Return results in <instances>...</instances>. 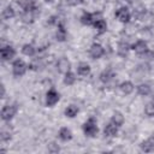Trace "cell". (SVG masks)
<instances>
[{
  "label": "cell",
  "mask_w": 154,
  "mask_h": 154,
  "mask_svg": "<svg viewBox=\"0 0 154 154\" xmlns=\"http://www.w3.org/2000/svg\"><path fill=\"white\" fill-rule=\"evenodd\" d=\"M141 149H142L143 152H146V153L153 152V150H154V138L150 137V138L143 141V142L141 143Z\"/></svg>",
  "instance_id": "cell-15"
},
{
  "label": "cell",
  "mask_w": 154,
  "mask_h": 154,
  "mask_svg": "<svg viewBox=\"0 0 154 154\" xmlns=\"http://www.w3.org/2000/svg\"><path fill=\"white\" fill-rule=\"evenodd\" d=\"M117 132H118V126L116 124H113L112 122L108 123L103 129V134L106 137H114L117 135Z\"/></svg>",
  "instance_id": "cell-11"
},
{
  "label": "cell",
  "mask_w": 154,
  "mask_h": 154,
  "mask_svg": "<svg viewBox=\"0 0 154 154\" xmlns=\"http://www.w3.org/2000/svg\"><path fill=\"white\" fill-rule=\"evenodd\" d=\"M132 49H134V51H135L137 54H140V55L146 54V53L148 52V46H147V42H144L143 40H138L136 43H134Z\"/></svg>",
  "instance_id": "cell-9"
},
{
  "label": "cell",
  "mask_w": 154,
  "mask_h": 154,
  "mask_svg": "<svg viewBox=\"0 0 154 154\" xmlns=\"http://www.w3.org/2000/svg\"><path fill=\"white\" fill-rule=\"evenodd\" d=\"M96 19H97L96 18V14L95 13H90V12H84L81 16V22L84 25H93Z\"/></svg>",
  "instance_id": "cell-10"
},
{
  "label": "cell",
  "mask_w": 154,
  "mask_h": 154,
  "mask_svg": "<svg viewBox=\"0 0 154 154\" xmlns=\"http://www.w3.org/2000/svg\"><path fill=\"white\" fill-rule=\"evenodd\" d=\"M18 5L24 10V11H34L36 10L35 1L34 0H18Z\"/></svg>",
  "instance_id": "cell-12"
},
{
  "label": "cell",
  "mask_w": 154,
  "mask_h": 154,
  "mask_svg": "<svg viewBox=\"0 0 154 154\" xmlns=\"http://www.w3.org/2000/svg\"><path fill=\"white\" fill-rule=\"evenodd\" d=\"M89 54L93 59H99L105 54V49L100 43H93L89 49Z\"/></svg>",
  "instance_id": "cell-6"
},
{
  "label": "cell",
  "mask_w": 154,
  "mask_h": 154,
  "mask_svg": "<svg viewBox=\"0 0 154 154\" xmlns=\"http://www.w3.org/2000/svg\"><path fill=\"white\" fill-rule=\"evenodd\" d=\"M129 51H130V46L128 42H124V41L119 42V45H118V54L119 55L125 57L129 53Z\"/></svg>",
  "instance_id": "cell-21"
},
{
  "label": "cell",
  "mask_w": 154,
  "mask_h": 154,
  "mask_svg": "<svg viewBox=\"0 0 154 154\" xmlns=\"http://www.w3.org/2000/svg\"><path fill=\"white\" fill-rule=\"evenodd\" d=\"M144 113H146L148 117H154V101L146 105V107H144Z\"/></svg>",
  "instance_id": "cell-28"
},
{
  "label": "cell",
  "mask_w": 154,
  "mask_h": 154,
  "mask_svg": "<svg viewBox=\"0 0 154 154\" xmlns=\"http://www.w3.org/2000/svg\"><path fill=\"white\" fill-rule=\"evenodd\" d=\"M59 150H60V148H59V146L57 143H51L48 146V152L49 153H58Z\"/></svg>",
  "instance_id": "cell-31"
},
{
  "label": "cell",
  "mask_w": 154,
  "mask_h": 154,
  "mask_svg": "<svg viewBox=\"0 0 154 154\" xmlns=\"http://www.w3.org/2000/svg\"><path fill=\"white\" fill-rule=\"evenodd\" d=\"M14 10L11 7V6H7L4 11H2V18L4 19H11V18H13L14 17Z\"/></svg>",
  "instance_id": "cell-26"
},
{
  "label": "cell",
  "mask_w": 154,
  "mask_h": 154,
  "mask_svg": "<svg viewBox=\"0 0 154 154\" xmlns=\"http://www.w3.org/2000/svg\"><path fill=\"white\" fill-rule=\"evenodd\" d=\"M77 73L82 77H87L90 73V66L87 63H79L77 66Z\"/></svg>",
  "instance_id": "cell-14"
},
{
  "label": "cell",
  "mask_w": 154,
  "mask_h": 154,
  "mask_svg": "<svg viewBox=\"0 0 154 154\" xmlns=\"http://www.w3.org/2000/svg\"><path fill=\"white\" fill-rule=\"evenodd\" d=\"M95 1H96V0H95Z\"/></svg>",
  "instance_id": "cell-38"
},
{
  "label": "cell",
  "mask_w": 154,
  "mask_h": 154,
  "mask_svg": "<svg viewBox=\"0 0 154 154\" xmlns=\"http://www.w3.org/2000/svg\"><path fill=\"white\" fill-rule=\"evenodd\" d=\"M22 53H23L24 55H28V57H32V55H35V53H36V49H35V47H34L32 45H29V43H26V45H24V46L22 47Z\"/></svg>",
  "instance_id": "cell-23"
},
{
  "label": "cell",
  "mask_w": 154,
  "mask_h": 154,
  "mask_svg": "<svg viewBox=\"0 0 154 154\" xmlns=\"http://www.w3.org/2000/svg\"><path fill=\"white\" fill-rule=\"evenodd\" d=\"M152 137H153V138H154V134H153V136H152Z\"/></svg>",
  "instance_id": "cell-37"
},
{
  "label": "cell",
  "mask_w": 154,
  "mask_h": 154,
  "mask_svg": "<svg viewBox=\"0 0 154 154\" xmlns=\"http://www.w3.org/2000/svg\"><path fill=\"white\" fill-rule=\"evenodd\" d=\"M78 111H79V109H78L77 106H75V105H70V106H67V107L65 108V116L69 117V118H73V117L77 116Z\"/></svg>",
  "instance_id": "cell-24"
},
{
  "label": "cell",
  "mask_w": 154,
  "mask_h": 154,
  "mask_svg": "<svg viewBox=\"0 0 154 154\" xmlns=\"http://www.w3.org/2000/svg\"><path fill=\"white\" fill-rule=\"evenodd\" d=\"M26 64L22 60V59H17L13 61V65H12V71H13V75L16 77H20L23 76L25 72H26Z\"/></svg>",
  "instance_id": "cell-3"
},
{
  "label": "cell",
  "mask_w": 154,
  "mask_h": 154,
  "mask_svg": "<svg viewBox=\"0 0 154 154\" xmlns=\"http://www.w3.org/2000/svg\"><path fill=\"white\" fill-rule=\"evenodd\" d=\"M55 36H57V40H58V41H65V40H66V30L64 29L63 25H59Z\"/></svg>",
  "instance_id": "cell-27"
},
{
  "label": "cell",
  "mask_w": 154,
  "mask_h": 154,
  "mask_svg": "<svg viewBox=\"0 0 154 154\" xmlns=\"http://www.w3.org/2000/svg\"><path fill=\"white\" fill-rule=\"evenodd\" d=\"M40 66H41V61L38 59H35L29 64V69H31V70H38Z\"/></svg>",
  "instance_id": "cell-30"
},
{
  "label": "cell",
  "mask_w": 154,
  "mask_h": 154,
  "mask_svg": "<svg viewBox=\"0 0 154 154\" xmlns=\"http://www.w3.org/2000/svg\"><path fill=\"white\" fill-rule=\"evenodd\" d=\"M5 96V85H1V97Z\"/></svg>",
  "instance_id": "cell-33"
},
{
  "label": "cell",
  "mask_w": 154,
  "mask_h": 154,
  "mask_svg": "<svg viewBox=\"0 0 154 154\" xmlns=\"http://www.w3.org/2000/svg\"><path fill=\"white\" fill-rule=\"evenodd\" d=\"M59 138H60L61 141H64V142L70 141V140L72 138V132H71V130L67 129V128H61V129L59 130Z\"/></svg>",
  "instance_id": "cell-16"
},
{
  "label": "cell",
  "mask_w": 154,
  "mask_h": 154,
  "mask_svg": "<svg viewBox=\"0 0 154 154\" xmlns=\"http://www.w3.org/2000/svg\"><path fill=\"white\" fill-rule=\"evenodd\" d=\"M116 17L119 22L122 23H128L131 18V13L129 11L128 7H119L117 11H116Z\"/></svg>",
  "instance_id": "cell-5"
},
{
  "label": "cell",
  "mask_w": 154,
  "mask_h": 154,
  "mask_svg": "<svg viewBox=\"0 0 154 154\" xmlns=\"http://www.w3.org/2000/svg\"><path fill=\"white\" fill-rule=\"evenodd\" d=\"M137 93H138L140 95H142V96H147V95H149V94L152 93V88H150V85L147 84V83H141V84L137 87Z\"/></svg>",
  "instance_id": "cell-19"
},
{
  "label": "cell",
  "mask_w": 154,
  "mask_h": 154,
  "mask_svg": "<svg viewBox=\"0 0 154 154\" xmlns=\"http://www.w3.org/2000/svg\"><path fill=\"white\" fill-rule=\"evenodd\" d=\"M75 81H76V76H75V73H72L71 71H69V72L65 73V77H64V83H65V84H67V85H72V84L75 83Z\"/></svg>",
  "instance_id": "cell-25"
},
{
  "label": "cell",
  "mask_w": 154,
  "mask_h": 154,
  "mask_svg": "<svg viewBox=\"0 0 154 154\" xmlns=\"http://www.w3.org/2000/svg\"><path fill=\"white\" fill-rule=\"evenodd\" d=\"M64 2H65V5H67V6H75V5H77L79 1H78V0H64Z\"/></svg>",
  "instance_id": "cell-32"
},
{
  "label": "cell",
  "mask_w": 154,
  "mask_h": 154,
  "mask_svg": "<svg viewBox=\"0 0 154 154\" xmlns=\"http://www.w3.org/2000/svg\"><path fill=\"white\" fill-rule=\"evenodd\" d=\"M59 100H60V94L55 89L51 88L46 94V105L49 107H53L54 105L58 103Z\"/></svg>",
  "instance_id": "cell-4"
},
{
  "label": "cell",
  "mask_w": 154,
  "mask_h": 154,
  "mask_svg": "<svg viewBox=\"0 0 154 154\" xmlns=\"http://www.w3.org/2000/svg\"><path fill=\"white\" fill-rule=\"evenodd\" d=\"M37 10V8H36ZM36 14H35V10L34 11H24L22 14V20L24 23H32L35 19Z\"/></svg>",
  "instance_id": "cell-20"
},
{
  "label": "cell",
  "mask_w": 154,
  "mask_h": 154,
  "mask_svg": "<svg viewBox=\"0 0 154 154\" xmlns=\"http://www.w3.org/2000/svg\"><path fill=\"white\" fill-rule=\"evenodd\" d=\"M45 1H46V2H52L53 0H45Z\"/></svg>",
  "instance_id": "cell-34"
},
{
  "label": "cell",
  "mask_w": 154,
  "mask_h": 154,
  "mask_svg": "<svg viewBox=\"0 0 154 154\" xmlns=\"http://www.w3.org/2000/svg\"><path fill=\"white\" fill-rule=\"evenodd\" d=\"M119 89H120V91H122L123 94L129 95V94H131V93L134 91V84H132V82H130V81H125V82L120 83Z\"/></svg>",
  "instance_id": "cell-13"
},
{
  "label": "cell",
  "mask_w": 154,
  "mask_h": 154,
  "mask_svg": "<svg viewBox=\"0 0 154 154\" xmlns=\"http://www.w3.org/2000/svg\"><path fill=\"white\" fill-rule=\"evenodd\" d=\"M11 138V130L8 129H2L1 130V141H8Z\"/></svg>",
  "instance_id": "cell-29"
},
{
  "label": "cell",
  "mask_w": 154,
  "mask_h": 154,
  "mask_svg": "<svg viewBox=\"0 0 154 154\" xmlns=\"http://www.w3.org/2000/svg\"><path fill=\"white\" fill-rule=\"evenodd\" d=\"M83 131H84L85 136H89V137H94V136H96L99 129H97V124H96L95 118L90 117V118L83 124Z\"/></svg>",
  "instance_id": "cell-1"
},
{
  "label": "cell",
  "mask_w": 154,
  "mask_h": 154,
  "mask_svg": "<svg viewBox=\"0 0 154 154\" xmlns=\"http://www.w3.org/2000/svg\"><path fill=\"white\" fill-rule=\"evenodd\" d=\"M78 1H79V2H83V1H84V0H78Z\"/></svg>",
  "instance_id": "cell-36"
},
{
  "label": "cell",
  "mask_w": 154,
  "mask_h": 154,
  "mask_svg": "<svg viewBox=\"0 0 154 154\" xmlns=\"http://www.w3.org/2000/svg\"><path fill=\"white\" fill-rule=\"evenodd\" d=\"M114 77L113 75V71L107 69V70H103L101 73H100V81L103 82V83H108L109 81H112V78Z\"/></svg>",
  "instance_id": "cell-18"
},
{
  "label": "cell",
  "mask_w": 154,
  "mask_h": 154,
  "mask_svg": "<svg viewBox=\"0 0 154 154\" xmlns=\"http://www.w3.org/2000/svg\"><path fill=\"white\" fill-rule=\"evenodd\" d=\"M94 28L100 32V34H102V32H105L106 31V29H107V23L102 19V18H97L95 22H94Z\"/></svg>",
  "instance_id": "cell-17"
},
{
  "label": "cell",
  "mask_w": 154,
  "mask_h": 154,
  "mask_svg": "<svg viewBox=\"0 0 154 154\" xmlns=\"http://www.w3.org/2000/svg\"><path fill=\"white\" fill-rule=\"evenodd\" d=\"M111 122H112L113 124H116L117 126H122L123 123H124V116H123L120 112H114L113 116H112Z\"/></svg>",
  "instance_id": "cell-22"
},
{
  "label": "cell",
  "mask_w": 154,
  "mask_h": 154,
  "mask_svg": "<svg viewBox=\"0 0 154 154\" xmlns=\"http://www.w3.org/2000/svg\"><path fill=\"white\" fill-rule=\"evenodd\" d=\"M70 69H71V63H70V60L67 59V58H60L58 61H57V70L60 72V73H66V72H69L70 71Z\"/></svg>",
  "instance_id": "cell-7"
},
{
  "label": "cell",
  "mask_w": 154,
  "mask_h": 154,
  "mask_svg": "<svg viewBox=\"0 0 154 154\" xmlns=\"http://www.w3.org/2000/svg\"><path fill=\"white\" fill-rule=\"evenodd\" d=\"M126 1H128V2H134L135 0H126Z\"/></svg>",
  "instance_id": "cell-35"
},
{
  "label": "cell",
  "mask_w": 154,
  "mask_h": 154,
  "mask_svg": "<svg viewBox=\"0 0 154 154\" xmlns=\"http://www.w3.org/2000/svg\"><path fill=\"white\" fill-rule=\"evenodd\" d=\"M0 54H1V59L2 60H11L16 55V51L11 46H5V47H1Z\"/></svg>",
  "instance_id": "cell-8"
},
{
  "label": "cell",
  "mask_w": 154,
  "mask_h": 154,
  "mask_svg": "<svg viewBox=\"0 0 154 154\" xmlns=\"http://www.w3.org/2000/svg\"><path fill=\"white\" fill-rule=\"evenodd\" d=\"M16 112H17V106L16 105H5L2 107V109H1L2 120H5V122L11 120L16 116Z\"/></svg>",
  "instance_id": "cell-2"
}]
</instances>
